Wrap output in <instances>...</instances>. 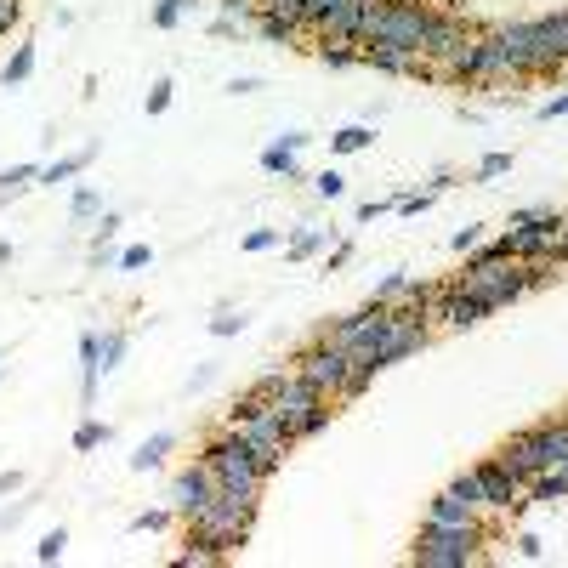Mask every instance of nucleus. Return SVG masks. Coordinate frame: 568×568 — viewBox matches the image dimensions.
Listing matches in <instances>:
<instances>
[{"instance_id":"nucleus-1","label":"nucleus","mask_w":568,"mask_h":568,"mask_svg":"<svg viewBox=\"0 0 568 568\" xmlns=\"http://www.w3.org/2000/svg\"><path fill=\"white\" fill-rule=\"evenodd\" d=\"M256 506H262L256 495H233V489H216V500L194 517V523H188V546H205L216 563H222V557H233V551L250 540Z\"/></svg>"},{"instance_id":"nucleus-2","label":"nucleus","mask_w":568,"mask_h":568,"mask_svg":"<svg viewBox=\"0 0 568 568\" xmlns=\"http://www.w3.org/2000/svg\"><path fill=\"white\" fill-rule=\"evenodd\" d=\"M432 12H438V6H421V0H381V6H364L358 46H398V52L421 57Z\"/></svg>"},{"instance_id":"nucleus-3","label":"nucleus","mask_w":568,"mask_h":568,"mask_svg":"<svg viewBox=\"0 0 568 568\" xmlns=\"http://www.w3.org/2000/svg\"><path fill=\"white\" fill-rule=\"evenodd\" d=\"M483 546H489V523H472V529L421 523L415 546H409V563H421V568H472V563H483Z\"/></svg>"},{"instance_id":"nucleus-4","label":"nucleus","mask_w":568,"mask_h":568,"mask_svg":"<svg viewBox=\"0 0 568 568\" xmlns=\"http://www.w3.org/2000/svg\"><path fill=\"white\" fill-rule=\"evenodd\" d=\"M199 461H211L216 466V478H222V489H233V495H256L262 500V489H267V478H273V466L256 455V449L239 438V432H216L211 444H205V455Z\"/></svg>"},{"instance_id":"nucleus-5","label":"nucleus","mask_w":568,"mask_h":568,"mask_svg":"<svg viewBox=\"0 0 568 568\" xmlns=\"http://www.w3.org/2000/svg\"><path fill=\"white\" fill-rule=\"evenodd\" d=\"M267 409L279 415V426L290 432V444L319 438L324 426H330V415H336V404H324V398L307 387L302 375H290V381H279V392H267Z\"/></svg>"},{"instance_id":"nucleus-6","label":"nucleus","mask_w":568,"mask_h":568,"mask_svg":"<svg viewBox=\"0 0 568 568\" xmlns=\"http://www.w3.org/2000/svg\"><path fill=\"white\" fill-rule=\"evenodd\" d=\"M290 364H296V375L319 392L324 404H341V387H347V364H353V358L341 353L336 341H319V336H313L302 353L290 358Z\"/></svg>"},{"instance_id":"nucleus-7","label":"nucleus","mask_w":568,"mask_h":568,"mask_svg":"<svg viewBox=\"0 0 568 568\" xmlns=\"http://www.w3.org/2000/svg\"><path fill=\"white\" fill-rule=\"evenodd\" d=\"M483 29L472 18H461V12H432V29H426V46H421V57L438 69V80H444V69L455 63V57L478 40Z\"/></svg>"},{"instance_id":"nucleus-8","label":"nucleus","mask_w":568,"mask_h":568,"mask_svg":"<svg viewBox=\"0 0 568 568\" xmlns=\"http://www.w3.org/2000/svg\"><path fill=\"white\" fill-rule=\"evenodd\" d=\"M478 478H483V500H489V512H506V517H523L534 506L529 489H523V478H517L512 466L500 461V455H489V461H478Z\"/></svg>"},{"instance_id":"nucleus-9","label":"nucleus","mask_w":568,"mask_h":568,"mask_svg":"<svg viewBox=\"0 0 568 568\" xmlns=\"http://www.w3.org/2000/svg\"><path fill=\"white\" fill-rule=\"evenodd\" d=\"M216 489H222V478H216V466L211 461H194V466H182L177 483H171V506H177L182 523H194L205 506L216 500Z\"/></svg>"},{"instance_id":"nucleus-10","label":"nucleus","mask_w":568,"mask_h":568,"mask_svg":"<svg viewBox=\"0 0 568 568\" xmlns=\"http://www.w3.org/2000/svg\"><path fill=\"white\" fill-rule=\"evenodd\" d=\"M358 63L375 74H409V80H438V69L415 52H398V46H358Z\"/></svg>"},{"instance_id":"nucleus-11","label":"nucleus","mask_w":568,"mask_h":568,"mask_svg":"<svg viewBox=\"0 0 568 568\" xmlns=\"http://www.w3.org/2000/svg\"><path fill=\"white\" fill-rule=\"evenodd\" d=\"M432 319L444 324V330H472V324L489 319V307H483L478 296L455 290V279H449V284H444V296H438V307H432Z\"/></svg>"},{"instance_id":"nucleus-12","label":"nucleus","mask_w":568,"mask_h":568,"mask_svg":"<svg viewBox=\"0 0 568 568\" xmlns=\"http://www.w3.org/2000/svg\"><path fill=\"white\" fill-rule=\"evenodd\" d=\"M500 461H506V466L517 472V478H523V489H529V478H534V472H546V455L534 449L529 426H523V432H512V438L500 444Z\"/></svg>"},{"instance_id":"nucleus-13","label":"nucleus","mask_w":568,"mask_h":568,"mask_svg":"<svg viewBox=\"0 0 568 568\" xmlns=\"http://www.w3.org/2000/svg\"><path fill=\"white\" fill-rule=\"evenodd\" d=\"M426 523H444V529H472V523H483L478 506H466L455 489H444V495L426 500Z\"/></svg>"},{"instance_id":"nucleus-14","label":"nucleus","mask_w":568,"mask_h":568,"mask_svg":"<svg viewBox=\"0 0 568 568\" xmlns=\"http://www.w3.org/2000/svg\"><path fill=\"white\" fill-rule=\"evenodd\" d=\"M534 449L546 455V466H563L568 461V415H551V421H534L529 426Z\"/></svg>"},{"instance_id":"nucleus-15","label":"nucleus","mask_w":568,"mask_h":568,"mask_svg":"<svg viewBox=\"0 0 568 568\" xmlns=\"http://www.w3.org/2000/svg\"><path fill=\"white\" fill-rule=\"evenodd\" d=\"M97 347H103V336H97V330H86V336H80V404H86V409H91V398H97V381H103Z\"/></svg>"},{"instance_id":"nucleus-16","label":"nucleus","mask_w":568,"mask_h":568,"mask_svg":"<svg viewBox=\"0 0 568 568\" xmlns=\"http://www.w3.org/2000/svg\"><path fill=\"white\" fill-rule=\"evenodd\" d=\"M91 160H97V142L74 148V154H63V160H52V165H40V182H46V188H57V182H69V177H80V171H91Z\"/></svg>"},{"instance_id":"nucleus-17","label":"nucleus","mask_w":568,"mask_h":568,"mask_svg":"<svg viewBox=\"0 0 568 568\" xmlns=\"http://www.w3.org/2000/svg\"><path fill=\"white\" fill-rule=\"evenodd\" d=\"M330 239H336V228H296L290 239H284V256H290V262L324 256V250H330Z\"/></svg>"},{"instance_id":"nucleus-18","label":"nucleus","mask_w":568,"mask_h":568,"mask_svg":"<svg viewBox=\"0 0 568 568\" xmlns=\"http://www.w3.org/2000/svg\"><path fill=\"white\" fill-rule=\"evenodd\" d=\"M256 35L273 40V46H296V40H307L302 23H296V18H279V12H267V6L256 12Z\"/></svg>"},{"instance_id":"nucleus-19","label":"nucleus","mask_w":568,"mask_h":568,"mask_svg":"<svg viewBox=\"0 0 568 568\" xmlns=\"http://www.w3.org/2000/svg\"><path fill=\"white\" fill-rule=\"evenodd\" d=\"M262 171L267 177H284V182H302V165H296V148H284L279 137L262 148Z\"/></svg>"},{"instance_id":"nucleus-20","label":"nucleus","mask_w":568,"mask_h":568,"mask_svg":"<svg viewBox=\"0 0 568 568\" xmlns=\"http://www.w3.org/2000/svg\"><path fill=\"white\" fill-rule=\"evenodd\" d=\"M529 500H546V506L568 500V472H563V466H546V472H534V478H529Z\"/></svg>"},{"instance_id":"nucleus-21","label":"nucleus","mask_w":568,"mask_h":568,"mask_svg":"<svg viewBox=\"0 0 568 568\" xmlns=\"http://www.w3.org/2000/svg\"><path fill=\"white\" fill-rule=\"evenodd\" d=\"M177 449V432H154L148 444H137V455H131V472H154V466H165V455Z\"/></svg>"},{"instance_id":"nucleus-22","label":"nucleus","mask_w":568,"mask_h":568,"mask_svg":"<svg viewBox=\"0 0 568 568\" xmlns=\"http://www.w3.org/2000/svg\"><path fill=\"white\" fill-rule=\"evenodd\" d=\"M319 52V63L330 74H347V69H358V46H347V40H324V46H313Z\"/></svg>"},{"instance_id":"nucleus-23","label":"nucleus","mask_w":568,"mask_h":568,"mask_svg":"<svg viewBox=\"0 0 568 568\" xmlns=\"http://www.w3.org/2000/svg\"><path fill=\"white\" fill-rule=\"evenodd\" d=\"M29 74H35V46H29V40H23L18 52L6 57V69H0V86L12 91V86H23V80H29Z\"/></svg>"},{"instance_id":"nucleus-24","label":"nucleus","mask_w":568,"mask_h":568,"mask_svg":"<svg viewBox=\"0 0 568 568\" xmlns=\"http://www.w3.org/2000/svg\"><path fill=\"white\" fill-rule=\"evenodd\" d=\"M35 182H40V165H12V171H0V205L18 199V194H29Z\"/></svg>"},{"instance_id":"nucleus-25","label":"nucleus","mask_w":568,"mask_h":568,"mask_svg":"<svg viewBox=\"0 0 568 568\" xmlns=\"http://www.w3.org/2000/svg\"><path fill=\"white\" fill-rule=\"evenodd\" d=\"M364 148H375L370 125H341L336 137H330V154H364Z\"/></svg>"},{"instance_id":"nucleus-26","label":"nucleus","mask_w":568,"mask_h":568,"mask_svg":"<svg viewBox=\"0 0 568 568\" xmlns=\"http://www.w3.org/2000/svg\"><path fill=\"white\" fill-rule=\"evenodd\" d=\"M108 438H114V426H108V421H97V415H86V421L74 426V449H80V455H91V449H103Z\"/></svg>"},{"instance_id":"nucleus-27","label":"nucleus","mask_w":568,"mask_h":568,"mask_svg":"<svg viewBox=\"0 0 568 568\" xmlns=\"http://www.w3.org/2000/svg\"><path fill=\"white\" fill-rule=\"evenodd\" d=\"M449 489H455V495H461L466 506H478L483 517H495V512H489V500H483V478H478V466H466V472H455V483H449Z\"/></svg>"},{"instance_id":"nucleus-28","label":"nucleus","mask_w":568,"mask_h":568,"mask_svg":"<svg viewBox=\"0 0 568 568\" xmlns=\"http://www.w3.org/2000/svg\"><path fill=\"white\" fill-rule=\"evenodd\" d=\"M91 216H103V194L91 188V182H80L69 199V222H91Z\"/></svg>"},{"instance_id":"nucleus-29","label":"nucleus","mask_w":568,"mask_h":568,"mask_svg":"<svg viewBox=\"0 0 568 568\" xmlns=\"http://www.w3.org/2000/svg\"><path fill=\"white\" fill-rule=\"evenodd\" d=\"M125 347H131V336H125V330H108V336H103V347H97V364H103V375L125 358Z\"/></svg>"},{"instance_id":"nucleus-30","label":"nucleus","mask_w":568,"mask_h":568,"mask_svg":"<svg viewBox=\"0 0 568 568\" xmlns=\"http://www.w3.org/2000/svg\"><path fill=\"white\" fill-rule=\"evenodd\" d=\"M512 171V154H483L478 165H472V182H495V177H506Z\"/></svg>"},{"instance_id":"nucleus-31","label":"nucleus","mask_w":568,"mask_h":568,"mask_svg":"<svg viewBox=\"0 0 568 568\" xmlns=\"http://www.w3.org/2000/svg\"><path fill=\"white\" fill-rule=\"evenodd\" d=\"M69 551V529H52V534H40V546H35V563H57Z\"/></svg>"},{"instance_id":"nucleus-32","label":"nucleus","mask_w":568,"mask_h":568,"mask_svg":"<svg viewBox=\"0 0 568 568\" xmlns=\"http://www.w3.org/2000/svg\"><path fill=\"white\" fill-rule=\"evenodd\" d=\"M347 6H358V0H307V18H302V35L313 29L319 18H336V12H347Z\"/></svg>"},{"instance_id":"nucleus-33","label":"nucleus","mask_w":568,"mask_h":568,"mask_svg":"<svg viewBox=\"0 0 568 568\" xmlns=\"http://www.w3.org/2000/svg\"><path fill=\"white\" fill-rule=\"evenodd\" d=\"M177 517V506H154V512H137L131 517V534H154V529H165Z\"/></svg>"},{"instance_id":"nucleus-34","label":"nucleus","mask_w":568,"mask_h":568,"mask_svg":"<svg viewBox=\"0 0 568 568\" xmlns=\"http://www.w3.org/2000/svg\"><path fill=\"white\" fill-rule=\"evenodd\" d=\"M188 6H194V0H160V6H154V29H177V23L188 18Z\"/></svg>"},{"instance_id":"nucleus-35","label":"nucleus","mask_w":568,"mask_h":568,"mask_svg":"<svg viewBox=\"0 0 568 568\" xmlns=\"http://www.w3.org/2000/svg\"><path fill=\"white\" fill-rule=\"evenodd\" d=\"M245 313H233V307H222V313H216V319H211V336H222V341H228V336H239V330H245Z\"/></svg>"},{"instance_id":"nucleus-36","label":"nucleus","mask_w":568,"mask_h":568,"mask_svg":"<svg viewBox=\"0 0 568 568\" xmlns=\"http://www.w3.org/2000/svg\"><path fill=\"white\" fill-rule=\"evenodd\" d=\"M171 97H177V86H171V80H154V86H148V114H165V108H171Z\"/></svg>"},{"instance_id":"nucleus-37","label":"nucleus","mask_w":568,"mask_h":568,"mask_svg":"<svg viewBox=\"0 0 568 568\" xmlns=\"http://www.w3.org/2000/svg\"><path fill=\"white\" fill-rule=\"evenodd\" d=\"M313 188H319V199H341V194H347V177H341V171H319Z\"/></svg>"},{"instance_id":"nucleus-38","label":"nucleus","mask_w":568,"mask_h":568,"mask_svg":"<svg viewBox=\"0 0 568 568\" xmlns=\"http://www.w3.org/2000/svg\"><path fill=\"white\" fill-rule=\"evenodd\" d=\"M449 245H455V256H472V250L483 245V228H478V222H466V228L455 233V239H449Z\"/></svg>"},{"instance_id":"nucleus-39","label":"nucleus","mask_w":568,"mask_h":568,"mask_svg":"<svg viewBox=\"0 0 568 568\" xmlns=\"http://www.w3.org/2000/svg\"><path fill=\"white\" fill-rule=\"evenodd\" d=\"M148 262H154V250L148 245H125L120 256H114V267H125V273H131V267H148Z\"/></svg>"},{"instance_id":"nucleus-40","label":"nucleus","mask_w":568,"mask_h":568,"mask_svg":"<svg viewBox=\"0 0 568 568\" xmlns=\"http://www.w3.org/2000/svg\"><path fill=\"white\" fill-rule=\"evenodd\" d=\"M284 245V233L279 228H256V233H245V250H279Z\"/></svg>"},{"instance_id":"nucleus-41","label":"nucleus","mask_w":568,"mask_h":568,"mask_svg":"<svg viewBox=\"0 0 568 568\" xmlns=\"http://www.w3.org/2000/svg\"><path fill=\"white\" fill-rule=\"evenodd\" d=\"M347 262H353V239H341V245L324 250V273H341Z\"/></svg>"},{"instance_id":"nucleus-42","label":"nucleus","mask_w":568,"mask_h":568,"mask_svg":"<svg viewBox=\"0 0 568 568\" xmlns=\"http://www.w3.org/2000/svg\"><path fill=\"white\" fill-rule=\"evenodd\" d=\"M18 18H23V0H0V40L18 29Z\"/></svg>"},{"instance_id":"nucleus-43","label":"nucleus","mask_w":568,"mask_h":568,"mask_svg":"<svg viewBox=\"0 0 568 568\" xmlns=\"http://www.w3.org/2000/svg\"><path fill=\"white\" fill-rule=\"evenodd\" d=\"M262 6L267 12H279V18H296V23L307 18V0H262Z\"/></svg>"},{"instance_id":"nucleus-44","label":"nucleus","mask_w":568,"mask_h":568,"mask_svg":"<svg viewBox=\"0 0 568 568\" xmlns=\"http://www.w3.org/2000/svg\"><path fill=\"white\" fill-rule=\"evenodd\" d=\"M211 35H216V40H233V35H245V23L228 18V12H216V18H211Z\"/></svg>"},{"instance_id":"nucleus-45","label":"nucleus","mask_w":568,"mask_h":568,"mask_svg":"<svg viewBox=\"0 0 568 568\" xmlns=\"http://www.w3.org/2000/svg\"><path fill=\"white\" fill-rule=\"evenodd\" d=\"M517 551H523L529 563H540V557H546V546H540V534H517Z\"/></svg>"},{"instance_id":"nucleus-46","label":"nucleus","mask_w":568,"mask_h":568,"mask_svg":"<svg viewBox=\"0 0 568 568\" xmlns=\"http://www.w3.org/2000/svg\"><path fill=\"white\" fill-rule=\"evenodd\" d=\"M563 114H568V91L563 97H551V103H540V120H563Z\"/></svg>"},{"instance_id":"nucleus-47","label":"nucleus","mask_w":568,"mask_h":568,"mask_svg":"<svg viewBox=\"0 0 568 568\" xmlns=\"http://www.w3.org/2000/svg\"><path fill=\"white\" fill-rule=\"evenodd\" d=\"M381 211H392V199H370V205H358V222H375Z\"/></svg>"},{"instance_id":"nucleus-48","label":"nucleus","mask_w":568,"mask_h":568,"mask_svg":"<svg viewBox=\"0 0 568 568\" xmlns=\"http://www.w3.org/2000/svg\"><path fill=\"white\" fill-rule=\"evenodd\" d=\"M233 97H250V91H262V80H250V74H239V80H228Z\"/></svg>"},{"instance_id":"nucleus-49","label":"nucleus","mask_w":568,"mask_h":568,"mask_svg":"<svg viewBox=\"0 0 568 568\" xmlns=\"http://www.w3.org/2000/svg\"><path fill=\"white\" fill-rule=\"evenodd\" d=\"M279 142H284V148H296V154H302V148H307L313 137H307V131H279Z\"/></svg>"},{"instance_id":"nucleus-50","label":"nucleus","mask_w":568,"mask_h":568,"mask_svg":"<svg viewBox=\"0 0 568 568\" xmlns=\"http://www.w3.org/2000/svg\"><path fill=\"white\" fill-rule=\"evenodd\" d=\"M23 489V472H0V495H18Z\"/></svg>"},{"instance_id":"nucleus-51","label":"nucleus","mask_w":568,"mask_h":568,"mask_svg":"<svg viewBox=\"0 0 568 568\" xmlns=\"http://www.w3.org/2000/svg\"><path fill=\"white\" fill-rule=\"evenodd\" d=\"M364 6H381V0H364Z\"/></svg>"},{"instance_id":"nucleus-52","label":"nucleus","mask_w":568,"mask_h":568,"mask_svg":"<svg viewBox=\"0 0 568 568\" xmlns=\"http://www.w3.org/2000/svg\"><path fill=\"white\" fill-rule=\"evenodd\" d=\"M563 472H568V461H563Z\"/></svg>"}]
</instances>
